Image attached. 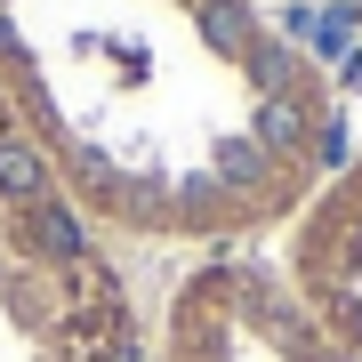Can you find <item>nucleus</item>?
<instances>
[]
</instances>
